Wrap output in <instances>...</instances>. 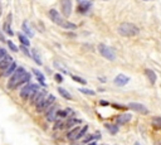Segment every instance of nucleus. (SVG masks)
Instances as JSON below:
<instances>
[{
	"mask_svg": "<svg viewBox=\"0 0 161 145\" xmlns=\"http://www.w3.org/2000/svg\"><path fill=\"white\" fill-rule=\"evenodd\" d=\"M89 3H80V5H79V11H82V13H85L88 8H89Z\"/></svg>",
	"mask_w": 161,
	"mask_h": 145,
	"instance_id": "nucleus-23",
	"label": "nucleus"
},
{
	"mask_svg": "<svg viewBox=\"0 0 161 145\" xmlns=\"http://www.w3.org/2000/svg\"><path fill=\"white\" fill-rule=\"evenodd\" d=\"M10 20H11V18H10V15H9L7 23H4V30H5L9 35H13V30L10 29Z\"/></svg>",
	"mask_w": 161,
	"mask_h": 145,
	"instance_id": "nucleus-20",
	"label": "nucleus"
},
{
	"mask_svg": "<svg viewBox=\"0 0 161 145\" xmlns=\"http://www.w3.org/2000/svg\"><path fill=\"white\" fill-rule=\"evenodd\" d=\"M98 51L101 53V56L105 57L107 61H115L116 59V54H115V52L110 47H107L105 44H99L98 46Z\"/></svg>",
	"mask_w": 161,
	"mask_h": 145,
	"instance_id": "nucleus-5",
	"label": "nucleus"
},
{
	"mask_svg": "<svg viewBox=\"0 0 161 145\" xmlns=\"http://www.w3.org/2000/svg\"><path fill=\"white\" fill-rule=\"evenodd\" d=\"M54 100H55V97H54L53 95H48L47 97H44L42 101H40V102L37 105V111H38V112H43V111H47L48 108H49V107L53 105Z\"/></svg>",
	"mask_w": 161,
	"mask_h": 145,
	"instance_id": "nucleus-4",
	"label": "nucleus"
},
{
	"mask_svg": "<svg viewBox=\"0 0 161 145\" xmlns=\"http://www.w3.org/2000/svg\"><path fill=\"white\" fill-rule=\"evenodd\" d=\"M118 33L124 37H135L140 33V29L136 24H132V23H122L120 27H118Z\"/></svg>",
	"mask_w": 161,
	"mask_h": 145,
	"instance_id": "nucleus-2",
	"label": "nucleus"
},
{
	"mask_svg": "<svg viewBox=\"0 0 161 145\" xmlns=\"http://www.w3.org/2000/svg\"><path fill=\"white\" fill-rule=\"evenodd\" d=\"M145 75H146V77L150 80V82L154 85L155 82H156V73L154 71H151V69H146L145 71Z\"/></svg>",
	"mask_w": 161,
	"mask_h": 145,
	"instance_id": "nucleus-16",
	"label": "nucleus"
},
{
	"mask_svg": "<svg viewBox=\"0 0 161 145\" xmlns=\"http://www.w3.org/2000/svg\"><path fill=\"white\" fill-rule=\"evenodd\" d=\"M16 68H18L16 63H15V62H13V63H11V64H10V66H9V67H8L4 72H3V76H4V77H5V76H11V75L14 73V72H15V69H16Z\"/></svg>",
	"mask_w": 161,
	"mask_h": 145,
	"instance_id": "nucleus-14",
	"label": "nucleus"
},
{
	"mask_svg": "<svg viewBox=\"0 0 161 145\" xmlns=\"http://www.w3.org/2000/svg\"><path fill=\"white\" fill-rule=\"evenodd\" d=\"M131 120V115L130 114H125V115H121L117 117V122L118 124H126Z\"/></svg>",
	"mask_w": 161,
	"mask_h": 145,
	"instance_id": "nucleus-17",
	"label": "nucleus"
},
{
	"mask_svg": "<svg viewBox=\"0 0 161 145\" xmlns=\"http://www.w3.org/2000/svg\"><path fill=\"white\" fill-rule=\"evenodd\" d=\"M80 126H76V128H73V130H71L68 134H67V138L68 140H77L78 135H79V131H80Z\"/></svg>",
	"mask_w": 161,
	"mask_h": 145,
	"instance_id": "nucleus-12",
	"label": "nucleus"
},
{
	"mask_svg": "<svg viewBox=\"0 0 161 145\" xmlns=\"http://www.w3.org/2000/svg\"><path fill=\"white\" fill-rule=\"evenodd\" d=\"M63 126V122L62 121H55L54 122V129H60Z\"/></svg>",
	"mask_w": 161,
	"mask_h": 145,
	"instance_id": "nucleus-32",
	"label": "nucleus"
},
{
	"mask_svg": "<svg viewBox=\"0 0 161 145\" xmlns=\"http://www.w3.org/2000/svg\"><path fill=\"white\" fill-rule=\"evenodd\" d=\"M107 128H108V130H110L112 134H116V133H117V130H118V129H117V126H111V125H108Z\"/></svg>",
	"mask_w": 161,
	"mask_h": 145,
	"instance_id": "nucleus-31",
	"label": "nucleus"
},
{
	"mask_svg": "<svg viewBox=\"0 0 161 145\" xmlns=\"http://www.w3.org/2000/svg\"><path fill=\"white\" fill-rule=\"evenodd\" d=\"M44 97H47V91H44V90H39V91H38L35 95H33L29 100H30V103H32V105H35V106H37Z\"/></svg>",
	"mask_w": 161,
	"mask_h": 145,
	"instance_id": "nucleus-7",
	"label": "nucleus"
},
{
	"mask_svg": "<svg viewBox=\"0 0 161 145\" xmlns=\"http://www.w3.org/2000/svg\"><path fill=\"white\" fill-rule=\"evenodd\" d=\"M58 92L62 95V97H64V99H67V100H72V95L67 91V90H64V88H62V87H58Z\"/></svg>",
	"mask_w": 161,
	"mask_h": 145,
	"instance_id": "nucleus-18",
	"label": "nucleus"
},
{
	"mask_svg": "<svg viewBox=\"0 0 161 145\" xmlns=\"http://www.w3.org/2000/svg\"><path fill=\"white\" fill-rule=\"evenodd\" d=\"M60 7L64 16H69L72 13V0H60Z\"/></svg>",
	"mask_w": 161,
	"mask_h": 145,
	"instance_id": "nucleus-9",
	"label": "nucleus"
},
{
	"mask_svg": "<svg viewBox=\"0 0 161 145\" xmlns=\"http://www.w3.org/2000/svg\"><path fill=\"white\" fill-rule=\"evenodd\" d=\"M49 18H50V19H52L55 24H58L59 27H62L63 23L66 22V20L63 19V18L59 15V13H58L55 9H50V10H49Z\"/></svg>",
	"mask_w": 161,
	"mask_h": 145,
	"instance_id": "nucleus-6",
	"label": "nucleus"
},
{
	"mask_svg": "<svg viewBox=\"0 0 161 145\" xmlns=\"http://www.w3.org/2000/svg\"><path fill=\"white\" fill-rule=\"evenodd\" d=\"M101 105H102V106H107L108 102H107V101H101Z\"/></svg>",
	"mask_w": 161,
	"mask_h": 145,
	"instance_id": "nucleus-37",
	"label": "nucleus"
},
{
	"mask_svg": "<svg viewBox=\"0 0 161 145\" xmlns=\"http://www.w3.org/2000/svg\"><path fill=\"white\" fill-rule=\"evenodd\" d=\"M92 139H94V138H93V136H87V138L85 139V143H88V141H91Z\"/></svg>",
	"mask_w": 161,
	"mask_h": 145,
	"instance_id": "nucleus-36",
	"label": "nucleus"
},
{
	"mask_svg": "<svg viewBox=\"0 0 161 145\" xmlns=\"http://www.w3.org/2000/svg\"><path fill=\"white\" fill-rule=\"evenodd\" d=\"M5 56H7V51H5V49H3V48H0V61H2Z\"/></svg>",
	"mask_w": 161,
	"mask_h": 145,
	"instance_id": "nucleus-33",
	"label": "nucleus"
},
{
	"mask_svg": "<svg viewBox=\"0 0 161 145\" xmlns=\"http://www.w3.org/2000/svg\"><path fill=\"white\" fill-rule=\"evenodd\" d=\"M32 56H33V59L37 62V64H42V61H40V58H39V56H38V53H37L35 51H33Z\"/></svg>",
	"mask_w": 161,
	"mask_h": 145,
	"instance_id": "nucleus-25",
	"label": "nucleus"
},
{
	"mask_svg": "<svg viewBox=\"0 0 161 145\" xmlns=\"http://www.w3.org/2000/svg\"><path fill=\"white\" fill-rule=\"evenodd\" d=\"M128 81H130V78H128L127 76H125V75H118V76L115 78V83H116L117 86H125Z\"/></svg>",
	"mask_w": 161,
	"mask_h": 145,
	"instance_id": "nucleus-13",
	"label": "nucleus"
},
{
	"mask_svg": "<svg viewBox=\"0 0 161 145\" xmlns=\"http://www.w3.org/2000/svg\"><path fill=\"white\" fill-rule=\"evenodd\" d=\"M62 28H64V29H76L77 28V25L76 24H73V23H71V22H64L63 23V25H62Z\"/></svg>",
	"mask_w": 161,
	"mask_h": 145,
	"instance_id": "nucleus-22",
	"label": "nucleus"
},
{
	"mask_svg": "<svg viewBox=\"0 0 161 145\" xmlns=\"http://www.w3.org/2000/svg\"><path fill=\"white\" fill-rule=\"evenodd\" d=\"M40 90L39 85H35V83H28L25 85V87H23V90L20 91V97H22L24 101L25 100H29L33 95H35L38 91Z\"/></svg>",
	"mask_w": 161,
	"mask_h": 145,
	"instance_id": "nucleus-3",
	"label": "nucleus"
},
{
	"mask_svg": "<svg viewBox=\"0 0 161 145\" xmlns=\"http://www.w3.org/2000/svg\"><path fill=\"white\" fill-rule=\"evenodd\" d=\"M127 107H128V108H131V110H133V111L140 112V114H149L147 107H146L145 105H142V103L131 102V103H128V106H127Z\"/></svg>",
	"mask_w": 161,
	"mask_h": 145,
	"instance_id": "nucleus-8",
	"label": "nucleus"
},
{
	"mask_svg": "<svg viewBox=\"0 0 161 145\" xmlns=\"http://www.w3.org/2000/svg\"><path fill=\"white\" fill-rule=\"evenodd\" d=\"M79 122H80L79 120H76V119H69V120H68V122L66 124V126H67V128H71V126L77 125V124H79Z\"/></svg>",
	"mask_w": 161,
	"mask_h": 145,
	"instance_id": "nucleus-24",
	"label": "nucleus"
},
{
	"mask_svg": "<svg viewBox=\"0 0 161 145\" xmlns=\"http://www.w3.org/2000/svg\"><path fill=\"white\" fill-rule=\"evenodd\" d=\"M152 122L156 125V128H159V129H161V117H159V116H156V117H154V120H152Z\"/></svg>",
	"mask_w": 161,
	"mask_h": 145,
	"instance_id": "nucleus-27",
	"label": "nucleus"
},
{
	"mask_svg": "<svg viewBox=\"0 0 161 145\" xmlns=\"http://www.w3.org/2000/svg\"><path fill=\"white\" fill-rule=\"evenodd\" d=\"M116 108H125V106H121V105H115Z\"/></svg>",
	"mask_w": 161,
	"mask_h": 145,
	"instance_id": "nucleus-38",
	"label": "nucleus"
},
{
	"mask_svg": "<svg viewBox=\"0 0 161 145\" xmlns=\"http://www.w3.org/2000/svg\"><path fill=\"white\" fill-rule=\"evenodd\" d=\"M29 80H30V75L27 73L23 67H18L15 69V72L11 75V77L9 78L8 88L9 90H14V88L19 87L20 85H24V83L29 82Z\"/></svg>",
	"mask_w": 161,
	"mask_h": 145,
	"instance_id": "nucleus-1",
	"label": "nucleus"
},
{
	"mask_svg": "<svg viewBox=\"0 0 161 145\" xmlns=\"http://www.w3.org/2000/svg\"><path fill=\"white\" fill-rule=\"evenodd\" d=\"M23 30H24V33H25V35H28V37H33V32L29 29V27H28V24L27 23H23Z\"/></svg>",
	"mask_w": 161,
	"mask_h": 145,
	"instance_id": "nucleus-21",
	"label": "nucleus"
},
{
	"mask_svg": "<svg viewBox=\"0 0 161 145\" xmlns=\"http://www.w3.org/2000/svg\"><path fill=\"white\" fill-rule=\"evenodd\" d=\"M18 38H19L20 42H22L23 46H25V47H29V46H30V42H29V39L27 38V35H24V34H18Z\"/></svg>",
	"mask_w": 161,
	"mask_h": 145,
	"instance_id": "nucleus-19",
	"label": "nucleus"
},
{
	"mask_svg": "<svg viewBox=\"0 0 161 145\" xmlns=\"http://www.w3.org/2000/svg\"><path fill=\"white\" fill-rule=\"evenodd\" d=\"M87 130H88V126H83V128L82 129H80V131H79V135H78V138L77 139H80V138H82L86 133H87Z\"/></svg>",
	"mask_w": 161,
	"mask_h": 145,
	"instance_id": "nucleus-28",
	"label": "nucleus"
},
{
	"mask_svg": "<svg viewBox=\"0 0 161 145\" xmlns=\"http://www.w3.org/2000/svg\"><path fill=\"white\" fill-rule=\"evenodd\" d=\"M145 2H150V0H145Z\"/></svg>",
	"mask_w": 161,
	"mask_h": 145,
	"instance_id": "nucleus-40",
	"label": "nucleus"
},
{
	"mask_svg": "<svg viewBox=\"0 0 161 145\" xmlns=\"http://www.w3.org/2000/svg\"><path fill=\"white\" fill-rule=\"evenodd\" d=\"M22 51H23L24 53H27V54H28V56H29V54H30V53L28 52V49H27V47H25V46H22Z\"/></svg>",
	"mask_w": 161,
	"mask_h": 145,
	"instance_id": "nucleus-35",
	"label": "nucleus"
},
{
	"mask_svg": "<svg viewBox=\"0 0 161 145\" xmlns=\"http://www.w3.org/2000/svg\"><path fill=\"white\" fill-rule=\"evenodd\" d=\"M57 112H58V108H57V106H54V105H52L48 110L46 111V115H47V120L48 121H55L57 120Z\"/></svg>",
	"mask_w": 161,
	"mask_h": 145,
	"instance_id": "nucleus-10",
	"label": "nucleus"
},
{
	"mask_svg": "<svg viewBox=\"0 0 161 145\" xmlns=\"http://www.w3.org/2000/svg\"><path fill=\"white\" fill-rule=\"evenodd\" d=\"M54 78H55V81H57V82H59V83H60V82H62V81H63V78H62V76H60L59 73H57V75L54 76Z\"/></svg>",
	"mask_w": 161,
	"mask_h": 145,
	"instance_id": "nucleus-34",
	"label": "nucleus"
},
{
	"mask_svg": "<svg viewBox=\"0 0 161 145\" xmlns=\"http://www.w3.org/2000/svg\"><path fill=\"white\" fill-rule=\"evenodd\" d=\"M72 78H73V81H77V82H79V83H82V85H86V81H85L83 78L78 77V76H72Z\"/></svg>",
	"mask_w": 161,
	"mask_h": 145,
	"instance_id": "nucleus-29",
	"label": "nucleus"
},
{
	"mask_svg": "<svg viewBox=\"0 0 161 145\" xmlns=\"http://www.w3.org/2000/svg\"><path fill=\"white\" fill-rule=\"evenodd\" d=\"M88 145H96V143H89Z\"/></svg>",
	"mask_w": 161,
	"mask_h": 145,
	"instance_id": "nucleus-39",
	"label": "nucleus"
},
{
	"mask_svg": "<svg viewBox=\"0 0 161 145\" xmlns=\"http://www.w3.org/2000/svg\"><path fill=\"white\" fill-rule=\"evenodd\" d=\"M33 73L37 76V78H38V81L40 82V85L42 86H46V81H44V76H43V73L40 71H38V69H33Z\"/></svg>",
	"mask_w": 161,
	"mask_h": 145,
	"instance_id": "nucleus-15",
	"label": "nucleus"
},
{
	"mask_svg": "<svg viewBox=\"0 0 161 145\" xmlns=\"http://www.w3.org/2000/svg\"><path fill=\"white\" fill-rule=\"evenodd\" d=\"M8 46L10 47V49H11V51H14V52H18V47H16V46H15V44H14L11 41H9V42H8Z\"/></svg>",
	"mask_w": 161,
	"mask_h": 145,
	"instance_id": "nucleus-30",
	"label": "nucleus"
},
{
	"mask_svg": "<svg viewBox=\"0 0 161 145\" xmlns=\"http://www.w3.org/2000/svg\"><path fill=\"white\" fill-rule=\"evenodd\" d=\"M79 91L82 92V94L91 95V96H93V95H94V91H92V90H88V88H79Z\"/></svg>",
	"mask_w": 161,
	"mask_h": 145,
	"instance_id": "nucleus-26",
	"label": "nucleus"
},
{
	"mask_svg": "<svg viewBox=\"0 0 161 145\" xmlns=\"http://www.w3.org/2000/svg\"><path fill=\"white\" fill-rule=\"evenodd\" d=\"M13 63V58L10 57V56H8V54H7V56L2 59V61H0V71H5L10 64Z\"/></svg>",
	"mask_w": 161,
	"mask_h": 145,
	"instance_id": "nucleus-11",
	"label": "nucleus"
}]
</instances>
